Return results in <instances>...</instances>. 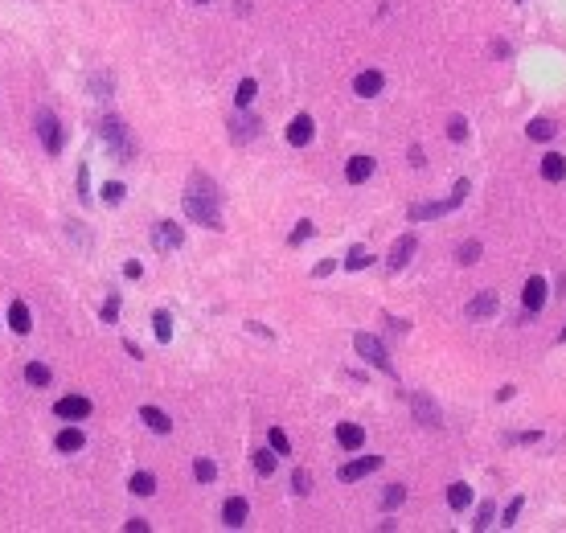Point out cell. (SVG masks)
<instances>
[{
	"mask_svg": "<svg viewBox=\"0 0 566 533\" xmlns=\"http://www.w3.org/2000/svg\"><path fill=\"white\" fill-rule=\"evenodd\" d=\"M99 140L107 144V148H111V156H115V160H132V156H135L132 128H128L123 119H115V115L99 119Z\"/></svg>",
	"mask_w": 566,
	"mask_h": 533,
	"instance_id": "6da1fadb",
	"label": "cell"
},
{
	"mask_svg": "<svg viewBox=\"0 0 566 533\" xmlns=\"http://www.w3.org/2000/svg\"><path fill=\"white\" fill-rule=\"evenodd\" d=\"M217 201L222 197H205V193H185V217L189 222H197V226H205V230H222V209H217Z\"/></svg>",
	"mask_w": 566,
	"mask_h": 533,
	"instance_id": "7a4b0ae2",
	"label": "cell"
},
{
	"mask_svg": "<svg viewBox=\"0 0 566 533\" xmlns=\"http://www.w3.org/2000/svg\"><path fill=\"white\" fill-rule=\"evenodd\" d=\"M34 132H37V140H41V148L50 152V156H58L62 152V123H58V115H53L50 107H37L34 111Z\"/></svg>",
	"mask_w": 566,
	"mask_h": 533,
	"instance_id": "3957f363",
	"label": "cell"
},
{
	"mask_svg": "<svg viewBox=\"0 0 566 533\" xmlns=\"http://www.w3.org/2000/svg\"><path fill=\"white\" fill-rule=\"evenodd\" d=\"M353 349H357V357H361V361H369L374 369H382V373H390V378H394V361H390L386 345H382L374 333H357V336H353Z\"/></svg>",
	"mask_w": 566,
	"mask_h": 533,
	"instance_id": "277c9868",
	"label": "cell"
},
{
	"mask_svg": "<svg viewBox=\"0 0 566 533\" xmlns=\"http://www.w3.org/2000/svg\"><path fill=\"white\" fill-rule=\"evenodd\" d=\"M468 189H472L468 181H456V189H451V197H448V201H423V205H411V222H427V217H443V214H451V209H456V205L468 197Z\"/></svg>",
	"mask_w": 566,
	"mask_h": 533,
	"instance_id": "5b68a950",
	"label": "cell"
},
{
	"mask_svg": "<svg viewBox=\"0 0 566 533\" xmlns=\"http://www.w3.org/2000/svg\"><path fill=\"white\" fill-rule=\"evenodd\" d=\"M91 398H83V394H66V398H58L53 402V415L58 418H66V423H83V418H91Z\"/></svg>",
	"mask_w": 566,
	"mask_h": 533,
	"instance_id": "8992f818",
	"label": "cell"
},
{
	"mask_svg": "<svg viewBox=\"0 0 566 533\" xmlns=\"http://www.w3.org/2000/svg\"><path fill=\"white\" fill-rule=\"evenodd\" d=\"M546 279H542V275H530V279H525V287H521V304H525V316L521 320H530L533 312H542V308H546Z\"/></svg>",
	"mask_w": 566,
	"mask_h": 533,
	"instance_id": "52a82bcc",
	"label": "cell"
},
{
	"mask_svg": "<svg viewBox=\"0 0 566 533\" xmlns=\"http://www.w3.org/2000/svg\"><path fill=\"white\" fill-rule=\"evenodd\" d=\"M152 247L156 250H181L185 247V230L173 222H156L152 226Z\"/></svg>",
	"mask_w": 566,
	"mask_h": 533,
	"instance_id": "ba28073f",
	"label": "cell"
},
{
	"mask_svg": "<svg viewBox=\"0 0 566 533\" xmlns=\"http://www.w3.org/2000/svg\"><path fill=\"white\" fill-rule=\"evenodd\" d=\"M378 467H382V455H361V460H349V464L341 467L336 476H341V484H357L361 476L378 472Z\"/></svg>",
	"mask_w": 566,
	"mask_h": 533,
	"instance_id": "9c48e42d",
	"label": "cell"
},
{
	"mask_svg": "<svg viewBox=\"0 0 566 533\" xmlns=\"http://www.w3.org/2000/svg\"><path fill=\"white\" fill-rule=\"evenodd\" d=\"M497 308H500L497 291H480V296H472V300H468L464 316L468 320H488V316H497Z\"/></svg>",
	"mask_w": 566,
	"mask_h": 533,
	"instance_id": "30bf717a",
	"label": "cell"
},
{
	"mask_svg": "<svg viewBox=\"0 0 566 533\" xmlns=\"http://www.w3.org/2000/svg\"><path fill=\"white\" fill-rule=\"evenodd\" d=\"M411 410H415V418L423 423V427H439V423H443V415H439V406H435V402L427 398L423 390H415V394H411Z\"/></svg>",
	"mask_w": 566,
	"mask_h": 533,
	"instance_id": "8fae6325",
	"label": "cell"
},
{
	"mask_svg": "<svg viewBox=\"0 0 566 533\" xmlns=\"http://www.w3.org/2000/svg\"><path fill=\"white\" fill-rule=\"evenodd\" d=\"M415 250H418V238H415V234H402L398 242L390 247V259H386V266H390V271H402V266L411 263V254H415Z\"/></svg>",
	"mask_w": 566,
	"mask_h": 533,
	"instance_id": "7c38bea8",
	"label": "cell"
},
{
	"mask_svg": "<svg viewBox=\"0 0 566 533\" xmlns=\"http://www.w3.org/2000/svg\"><path fill=\"white\" fill-rule=\"evenodd\" d=\"M312 135H317V123H312V115H296L292 123H287V144H292V148L312 144Z\"/></svg>",
	"mask_w": 566,
	"mask_h": 533,
	"instance_id": "4fadbf2b",
	"label": "cell"
},
{
	"mask_svg": "<svg viewBox=\"0 0 566 533\" xmlns=\"http://www.w3.org/2000/svg\"><path fill=\"white\" fill-rule=\"evenodd\" d=\"M247 517H250V504L242 497H230L226 504H222V525H226V529H242Z\"/></svg>",
	"mask_w": 566,
	"mask_h": 533,
	"instance_id": "5bb4252c",
	"label": "cell"
},
{
	"mask_svg": "<svg viewBox=\"0 0 566 533\" xmlns=\"http://www.w3.org/2000/svg\"><path fill=\"white\" fill-rule=\"evenodd\" d=\"M259 128H263V119H254V115H234V119H230V140H234V144H247V140H254V135H259Z\"/></svg>",
	"mask_w": 566,
	"mask_h": 533,
	"instance_id": "9a60e30c",
	"label": "cell"
},
{
	"mask_svg": "<svg viewBox=\"0 0 566 533\" xmlns=\"http://www.w3.org/2000/svg\"><path fill=\"white\" fill-rule=\"evenodd\" d=\"M382 86H386L382 70H361V74L353 78V90H357L361 99H374V95H382Z\"/></svg>",
	"mask_w": 566,
	"mask_h": 533,
	"instance_id": "2e32d148",
	"label": "cell"
},
{
	"mask_svg": "<svg viewBox=\"0 0 566 533\" xmlns=\"http://www.w3.org/2000/svg\"><path fill=\"white\" fill-rule=\"evenodd\" d=\"M369 177H374V156H353L345 165V181L349 185H366Z\"/></svg>",
	"mask_w": 566,
	"mask_h": 533,
	"instance_id": "e0dca14e",
	"label": "cell"
},
{
	"mask_svg": "<svg viewBox=\"0 0 566 533\" xmlns=\"http://www.w3.org/2000/svg\"><path fill=\"white\" fill-rule=\"evenodd\" d=\"M542 177H546L550 185L566 181V156L562 152H546V156H542Z\"/></svg>",
	"mask_w": 566,
	"mask_h": 533,
	"instance_id": "ac0fdd59",
	"label": "cell"
},
{
	"mask_svg": "<svg viewBox=\"0 0 566 533\" xmlns=\"http://www.w3.org/2000/svg\"><path fill=\"white\" fill-rule=\"evenodd\" d=\"M336 443L345 451H361V443H366V431L357 427V423H341L336 427Z\"/></svg>",
	"mask_w": 566,
	"mask_h": 533,
	"instance_id": "d6986e66",
	"label": "cell"
},
{
	"mask_svg": "<svg viewBox=\"0 0 566 533\" xmlns=\"http://www.w3.org/2000/svg\"><path fill=\"white\" fill-rule=\"evenodd\" d=\"M140 418H144V427H148L152 435H168V431H173V418H168L165 410H156V406H144Z\"/></svg>",
	"mask_w": 566,
	"mask_h": 533,
	"instance_id": "ffe728a7",
	"label": "cell"
},
{
	"mask_svg": "<svg viewBox=\"0 0 566 533\" xmlns=\"http://www.w3.org/2000/svg\"><path fill=\"white\" fill-rule=\"evenodd\" d=\"M9 328H13V333H29V328H34V320H29V308H25V300H13V308H9Z\"/></svg>",
	"mask_w": 566,
	"mask_h": 533,
	"instance_id": "44dd1931",
	"label": "cell"
},
{
	"mask_svg": "<svg viewBox=\"0 0 566 533\" xmlns=\"http://www.w3.org/2000/svg\"><path fill=\"white\" fill-rule=\"evenodd\" d=\"M53 443H58V451H83L86 447V435L78 431V427H62Z\"/></svg>",
	"mask_w": 566,
	"mask_h": 533,
	"instance_id": "7402d4cb",
	"label": "cell"
},
{
	"mask_svg": "<svg viewBox=\"0 0 566 533\" xmlns=\"http://www.w3.org/2000/svg\"><path fill=\"white\" fill-rule=\"evenodd\" d=\"M448 504L456 509V513H464L468 504H472V488H468L464 480H456V484L448 488Z\"/></svg>",
	"mask_w": 566,
	"mask_h": 533,
	"instance_id": "603a6c76",
	"label": "cell"
},
{
	"mask_svg": "<svg viewBox=\"0 0 566 533\" xmlns=\"http://www.w3.org/2000/svg\"><path fill=\"white\" fill-rule=\"evenodd\" d=\"M254 95H259V83H254V78H242V83H238V90H234V103L247 111L250 103H254Z\"/></svg>",
	"mask_w": 566,
	"mask_h": 533,
	"instance_id": "cb8c5ba5",
	"label": "cell"
},
{
	"mask_svg": "<svg viewBox=\"0 0 566 533\" xmlns=\"http://www.w3.org/2000/svg\"><path fill=\"white\" fill-rule=\"evenodd\" d=\"M50 366H41V361H29V366H25V382L29 385H50Z\"/></svg>",
	"mask_w": 566,
	"mask_h": 533,
	"instance_id": "d4e9b609",
	"label": "cell"
},
{
	"mask_svg": "<svg viewBox=\"0 0 566 533\" xmlns=\"http://www.w3.org/2000/svg\"><path fill=\"white\" fill-rule=\"evenodd\" d=\"M132 492L135 497H152V492H156V476H152V472H135L132 476Z\"/></svg>",
	"mask_w": 566,
	"mask_h": 533,
	"instance_id": "484cf974",
	"label": "cell"
},
{
	"mask_svg": "<svg viewBox=\"0 0 566 533\" xmlns=\"http://www.w3.org/2000/svg\"><path fill=\"white\" fill-rule=\"evenodd\" d=\"M554 132H558V128H554L550 119H530V128H525L530 140H554Z\"/></svg>",
	"mask_w": 566,
	"mask_h": 533,
	"instance_id": "4316f807",
	"label": "cell"
},
{
	"mask_svg": "<svg viewBox=\"0 0 566 533\" xmlns=\"http://www.w3.org/2000/svg\"><path fill=\"white\" fill-rule=\"evenodd\" d=\"M275 464H279L275 451H254V472L259 476H275Z\"/></svg>",
	"mask_w": 566,
	"mask_h": 533,
	"instance_id": "83f0119b",
	"label": "cell"
},
{
	"mask_svg": "<svg viewBox=\"0 0 566 533\" xmlns=\"http://www.w3.org/2000/svg\"><path fill=\"white\" fill-rule=\"evenodd\" d=\"M402 500H406V488H402V484H390V488L382 492V509H386V513H394Z\"/></svg>",
	"mask_w": 566,
	"mask_h": 533,
	"instance_id": "f1b7e54d",
	"label": "cell"
},
{
	"mask_svg": "<svg viewBox=\"0 0 566 533\" xmlns=\"http://www.w3.org/2000/svg\"><path fill=\"white\" fill-rule=\"evenodd\" d=\"M267 439H271V451H275V455H292V439H287L279 427H271V435H267Z\"/></svg>",
	"mask_w": 566,
	"mask_h": 533,
	"instance_id": "f546056e",
	"label": "cell"
},
{
	"mask_svg": "<svg viewBox=\"0 0 566 533\" xmlns=\"http://www.w3.org/2000/svg\"><path fill=\"white\" fill-rule=\"evenodd\" d=\"M152 328H156V341H168V336H173V316H168V312H156V316H152Z\"/></svg>",
	"mask_w": 566,
	"mask_h": 533,
	"instance_id": "4dcf8cb0",
	"label": "cell"
},
{
	"mask_svg": "<svg viewBox=\"0 0 566 533\" xmlns=\"http://www.w3.org/2000/svg\"><path fill=\"white\" fill-rule=\"evenodd\" d=\"M193 476H197L201 484H214V476H217V464H214V460H197V464H193Z\"/></svg>",
	"mask_w": 566,
	"mask_h": 533,
	"instance_id": "1f68e13d",
	"label": "cell"
},
{
	"mask_svg": "<svg viewBox=\"0 0 566 533\" xmlns=\"http://www.w3.org/2000/svg\"><path fill=\"white\" fill-rule=\"evenodd\" d=\"M493 517H497L493 500H484L480 509H476V521H472V529H488V525H493Z\"/></svg>",
	"mask_w": 566,
	"mask_h": 533,
	"instance_id": "d6a6232c",
	"label": "cell"
},
{
	"mask_svg": "<svg viewBox=\"0 0 566 533\" xmlns=\"http://www.w3.org/2000/svg\"><path fill=\"white\" fill-rule=\"evenodd\" d=\"M345 266H349V271H361V266H369V250H366V247H353L349 254H345Z\"/></svg>",
	"mask_w": 566,
	"mask_h": 533,
	"instance_id": "836d02e7",
	"label": "cell"
},
{
	"mask_svg": "<svg viewBox=\"0 0 566 533\" xmlns=\"http://www.w3.org/2000/svg\"><path fill=\"white\" fill-rule=\"evenodd\" d=\"M456 259H460L464 266H472L476 259H480V242H476V238H472V242H464V247L456 250Z\"/></svg>",
	"mask_w": 566,
	"mask_h": 533,
	"instance_id": "e575fe53",
	"label": "cell"
},
{
	"mask_svg": "<svg viewBox=\"0 0 566 533\" xmlns=\"http://www.w3.org/2000/svg\"><path fill=\"white\" fill-rule=\"evenodd\" d=\"M521 504H525L521 497H513L509 504H505V517H500V525H505V529H513V525H517V517H521Z\"/></svg>",
	"mask_w": 566,
	"mask_h": 533,
	"instance_id": "d590c367",
	"label": "cell"
},
{
	"mask_svg": "<svg viewBox=\"0 0 566 533\" xmlns=\"http://www.w3.org/2000/svg\"><path fill=\"white\" fill-rule=\"evenodd\" d=\"M448 135L456 140V144H464V140H468V119H464V115H451V123H448Z\"/></svg>",
	"mask_w": 566,
	"mask_h": 533,
	"instance_id": "8d00e7d4",
	"label": "cell"
},
{
	"mask_svg": "<svg viewBox=\"0 0 566 533\" xmlns=\"http://www.w3.org/2000/svg\"><path fill=\"white\" fill-rule=\"evenodd\" d=\"M99 193H103V201H107V205H119V201H123V185H119V181H107Z\"/></svg>",
	"mask_w": 566,
	"mask_h": 533,
	"instance_id": "74e56055",
	"label": "cell"
},
{
	"mask_svg": "<svg viewBox=\"0 0 566 533\" xmlns=\"http://www.w3.org/2000/svg\"><path fill=\"white\" fill-rule=\"evenodd\" d=\"M292 488H296L300 497H308V488H312V476H308L304 467H296V476H292Z\"/></svg>",
	"mask_w": 566,
	"mask_h": 533,
	"instance_id": "f35d334b",
	"label": "cell"
},
{
	"mask_svg": "<svg viewBox=\"0 0 566 533\" xmlns=\"http://www.w3.org/2000/svg\"><path fill=\"white\" fill-rule=\"evenodd\" d=\"M308 238H312V222H300V226L292 230V238H287V242H292V247H300V242H308Z\"/></svg>",
	"mask_w": 566,
	"mask_h": 533,
	"instance_id": "ab89813d",
	"label": "cell"
},
{
	"mask_svg": "<svg viewBox=\"0 0 566 533\" xmlns=\"http://www.w3.org/2000/svg\"><path fill=\"white\" fill-rule=\"evenodd\" d=\"M115 316H119V296H111L103 304V324H115Z\"/></svg>",
	"mask_w": 566,
	"mask_h": 533,
	"instance_id": "60d3db41",
	"label": "cell"
},
{
	"mask_svg": "<svg viewBox=\"0 0 566 533\" xmlns=\"http://www.w3.org/2000/svg\"><path fill=\"white\" fill-rule=\"evenodd\" d=\"M542 431H521V435H505V443H537Z\"/></svg>",
	"mask_w": 566,
	"mask_h": 533,
	"instance_id": "b9f144b4",
	"label": "cell"
},
{
	"mask_svg": "<svg viewBox=\"0 0 566 533\" xmlns=\"http://www.w3.org/2000/svg\"><path fill=\"white\" fill-rule=\"evenodd\" d=\"M333 259H324V263H317V271H312V275H317V279H324V275H333Z\"/></svg>",
	"mask_w": 566,
	"mask_h": 533,
	"instance_id": "7bdbcfd3",
	"label": "cell"
},
{
	"mask_svg": "<svg viewBox=\"0 0 566 533\" xmlns=\"http://www.w3.org/2000/svg\"><path fill=\"white\" fill-rule=\"evenodd\" d=\"M123 529H128V533H144V529H148V521H140V517H132V521H128Z\"/></svg>",
	"mask_w": 566,
	"mask_h": 533,
	"instance_id": "ee69618b",
	"label": "cell"
},
{
	"mask_svg": "<svg viewBox=\"0 0 566 533\" xmlns=\"http://www.w3.org/2000/svg\"><path fill=\"white\" fill-rule=\"evenodd\" d=\"M123 275H128V279H140V275H144V266H140V263H128V266H123Z\"/></svg>",
	"mask_w": 566,
	"mask_h": 533,
	"instance_id": "f6af8a7d",
	"label": "cell"
},
{
	"mask_svg": "<svg viewBox=\"0 0 566 533\" xmlns=\"http://www.w3.org/2000/svg\"><path fill=\"white\" fill-rule=\"evenodd\" d=\"M558 341H566V328H562V333H558Z\"/></svg>",
	"mask_w": 566,
	"mask_h": 533,
	"instance_id": "bcb514c9",
	"label": "cell"
},
{
	"mask_svg": "<svg viewBox=\"0 0 566 533\" xmlns=\"http://www.w3.org/2000/svg\"><path fill=\"white\" fill-rule=\"evenodd\" d=\"M197 4H210V0H197Z\"/></svg>",
	"mask_w": 566,
	"mask_h": 533,
	"instance_id": "7dc6e473",
	"label": "cell"
},
{
	"mask_svg": "<svg viewBox=\"0 0 566 533\" xmlns=\"http://www.w3.org/2000/svg\"><path fill=\"white\" fill-rule=\"evenodd\" d=\"M517 4H521V0H517Z\"/></svg>",
	"mask_w": 566,
	"mask_h": 533,
	"instance_id": "c3c4849f",
	"label": "cell"
}]
</instances>
